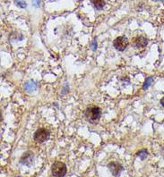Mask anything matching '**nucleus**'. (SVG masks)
Segmentation results:
<instances>
[{
	"instance_id": "1",
	"label": "nucleus",
	"mask_w": 164,
	"mask_h": 177,
	"mask_svg": "<svg viewBox=\"0 0 164 177\" xmlns=\"http://www.w3.org/2000/svg\"><path fill=\"white\" fill-rule=\"evenodd\" d=\"M84 117L92 123H96L102 117V109L99 107L93 106L88 108L84 112Z\"/></svg>"
},
{
	"instance_id": "2",
	"label": "nucleus",
	"mask_w": 164,
	"mask_h": 177,
	"mask_svg": "<svg viewBox=\"0 0 164 177\" xmlns=\"http://www.w3.org/2000/svg\"><path fill=\"white\" fill-rule=\"evenodd\" d=\"M67 167L65 163L61 161H56L51 167V173L55 177H64L66 175Z\"/></svg>"
},
{
	"instance_id": "3",
	"label": "nucleus",
	"mask_w": 164,
	"mask_h": 177,
	"mask_svg": "<svg viewBox=\"0 0 164 177\" xmlns=\"http://www.w3.org/2000/svg\"><path fill=\"white\" fill-rule=\"evenodd\" d=\"M50 135V132L49 131V130L45 128H39L35 131L33 135V139L37 143H42L49 140Z\"/></svg>"
},
{
	"instance_id": "4",
	"label": "nucleus",
	"mask_w": 164,
	"mask_h": 177,
	"mask_svg": "<svg viewBox=\"0 0 164 177\" xmlns=\"http://www.w3.org/2000/svg\"><path fill=\"white\" fill-rule=\"evenodd\" d=\"M128 44H129V41H128L127 38L125 37V36L117 37L113 42V45H114L115 49L118 51H124L127 48Z\"/></svg>"
},
{
	"instance_id": "5",
	"label": "nucleus",
	"mask_w": 164,
	"mask_h": 177,
	"mask_svg": "<svg viewBox=\"0 0 164 177\" xmlns=\"http://www.w3.org/2000/svg\"><path fill=\"white\" fill-rule=\"evenodd\" d=\"M33 159H34V154H33V152H32V151H26L21 157L20 163L23 166L31 167L33 164Z\"/></svg>"
},
{
	"instance_id": "6",
	"label": "nucleus",
	"mask_w": 164,
	"mask_h": 177,
	"mask_svg": "<svg viewBox=\"0 0 164 177\" xmlns=\"http://www.w3.org/2000/svg\"><path fill=\"white\" fill-rule=\"evenodd\" d=\"M148 40L144 36H137L132 40V45L135 49H144L147 46Z\"/></svg>"
},
{
	"instance_id": "7",
	"label": "nucleus",
	"mask_w": 164,
	"mask_h": 177,
	"mask_svg": "<svg viewBox=\"0 0 164 177\" xmlns=\"http://www.w3.org/2000/svg\"><path fill=\"white\" fill-rule=\"evenodd\" d=\"M108 168H109V172L114 176H119L120 173L123 171V167L117 163V162H115V161H112L110 162L109 165H108Z\"/></svg>"
},
{
	"instance_id": "8",
	"label": "nucleus",
	"mask_w": 164,
	"mask_h": 177,
	"mask_svg": "<svg viewBox=\"0 0 164 177\" xmlns=\"http://www.w3.org/2000/svg\"><path fill=\"white\" fill-rule=\"evenodd\" d=\"M37 88V84L32 81H27L25 84H24V90L28 92H32L36 90Z\"/></svg>"
},
{
	"instance_id": "9",
	"label": "nucleus",
	"mask_w": 164,
	"mask_h": 177,
	"mask_svg": "<svg viewBox=\"0 0 164 177\" xmlns=\"http://www.w3.org/2000/svg\"><path fill=\"white\" fill-rule=\"evenodd\" d=\"M92 3L94 5V7L98 10H102L105 5L104 0H92Z\"/></svg>"
},
{
	"instance_id": "10",
	"label": "nucleus",
	"mask_w": 164,
	"mask_h": 177,
	"mask_svg": "<svg viewBox=\"0 0 164 177\" xmlns=\"http://www.w3.org/2000/svg\"><path fill=\"white\" fill-rule=\"evenodd\" d=\"M136 155H137V157H139L142 160H144V159L147 158V156H148V152H147L146 149H142V150H139V151L136 153Z\"/></svg>"
},
{
	"instance_id": "11",
	"label": "nucleus",
	"mask_w": 164,
	"mask_h": 177,
	"mask_svg": "<svg viewBox=\"0 0 164 177\" xmlns=\"http://www.w3.org/2000/svg\"><path fill=\"white\" fill-rule=\"evenodd\" d=\"M152 81H153V77L147 78L146 81H145V82H144V86H143V89H144V90H146V89L150 86V84L152 83Z\"/></svg>"
},
{
	"instance_id": "12",
	"label": "nucleus",
	"mask_w": 164,
	"mask_h": 177,
	"mask_svg": "<svg viewBox=\"0 0 164 177\" xmlns=\"http://www.w3.org/2000/svg\"><path fill=\"white\" fill-rule=\"evenodd\" d=\"M15 2H16V4L18 6H20L21 8L26 7V4H25V2L23 0H15Z\"/></svg>"
},
{
	"instance_id": "13",
	"label": "nucleus",
	"mask_w": 164,
	"mask_h": 177,
	"mask_svg": "<svg viewBox=\"0 0 164 177\" xmlns=\"http://www.w3.org/2000/svg\"><path fill=\"white\" fill-rule=\"evenodd\" d=\"M96 49H97V43H96V40H94L93 42V49L95 50Z\"/></svg>"
},
{
	"instance_id": "14",
	"label": "nucleus",
	"mask_w": 164,
	"mask_h": 177,
	"mask_svg": "<svg viewBox=\"0 0 164 177\" xmlns=\"http://www.w3.org/2000/svg\"><path fill=\"white\" fill-rule=\"evenodd\" d=\"M34 2H35V3H34L33 4H34L35 6H39V4H40V0H34Z\"/></svg>"
},
{
	"instance_id": "15",
	"label": "nucleus",
	"mask_w": 164,
	"mask_h": 177,
	"mask_svg": "<svg viewBox=\"0 0 164 177\" xmlns=\"http://www.w3.org/2000/svg\"><path fill=\"white\" fill-rule=\"evenodd\" d=\"M161 104H162V106L164 108V97L161 99Z\"/></svg>"
}]
</instances>
